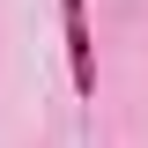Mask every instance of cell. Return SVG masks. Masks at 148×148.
Masks as SVG:
<instances>
[{
  "label": "cell",
  "instance_id": "obj_1",
  "mask_svg": "<svg viewBox=\"0 0 148 148\" xmlns=\"http://www.w3.org/2000/svg\"><path fill=\"white\" fill-rule=\"evenodd\" d=\"M59 37H67L74 96H96V45H89V0H59Z\"/></svg>",
  "mask_w": 148,
  "mask_h": 148
}]
</instances>
